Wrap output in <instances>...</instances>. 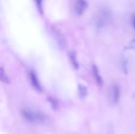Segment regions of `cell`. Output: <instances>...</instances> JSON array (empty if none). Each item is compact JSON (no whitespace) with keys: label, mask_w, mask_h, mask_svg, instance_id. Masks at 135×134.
Segmentation results:
<instances>
[{"label":"cell","mask_w":135,"mask_h":134,"mask_svg":"<svg viewBox=\"0 0 135 134\" xmlns=\"http://www.w3.org/2000/svg\"><path fill=\"white\" fill-rule=\"evenodd\" d=\"M1 81L4 83H8L9 82V79L7 77V76L5 75V74L4 73L3 69L2 68H1Z\"/></svg>","instance_id":"10"},{"label":"cell","mask_w":135,"mask_h":134,"mask_svg":"<svg viewBox=\"0 0 135 134\" xmlns=\"http://www.w3.org/2000/svg\"><path fill=\"white\" fill-rule=\"evenodd\" d=\"M88 93V89L86 86L84 85H79V94L81 98H84L87 95Z\"/></svg>","instance_id":"7"},{"label":"cell","mask_w":135,"mask_h":134,"mask_svg":"<svg viewBox=\"0 0 135 134\" xmlns=\"http://www.w3.org/2000/svg\"><path fill=\"white\" fill-rule=\"evenodd\" d=\"M21 114L25 120L30 122L41 123L46 119V115L40 111L32 110L29 108H25L21 110Z\"/></svg>","instance_id":"2"},{"label":"cell","mask_w":135,"mask_h":134,"mask_svg":"<svg viewBox=\"0 0 135 134\" xmlns=\"http://www.w3.org/2000/svg\"><path fill=\"white\" fill-rule=\"evenodd\" d=\"M54 35H55L56 39L59 42V43H62L63 45H64V41H63V37H62L61 34L59 32L57 31V30H54Z\"/></svg>","instance_id":"9"},{"label":"cell","mask_w":135,"mask_h":134,"mask_svg":"<svg viewBox=\"0 0 135 134\" xmlns=\"http://www.w3.org/2000/svg\"><path fill=\"white\" fill-rule=\"evenodd\" d=\"M87 3L85 0H76L75 5V11L76 13L79 15H81L86 10Z\"/></svg>","instance_id":"3"},{"label":"cell","mask_w":135,"mask_h":134,"mask_svg":"<svg viewBox=\"0 0 135 134\" xmlns=\"http://www.w3.org/2000/svg\"><path fill=\"white\" fill-rule=\"evenodd\" d=\"M69 58L70 60H71V63L73 64V66L75 68H77L79 67V63L77 61V59H76V53L75 52H71L69 53Z\"/></svg>","instance_id":"8"},{"label":"cell","mask_w":135,"mask_h":134,"mask_svg":"<svg viewBox=\"0 0 135 134\" xmlns=\"http://www.w3.org/2000/svg\"><path fill=\"white\" fill-rule=\"evenodd\" d=\"M92 72H93L94 76V78L96 80V82L98 85H102L103 84V80L102 78L101 75H100V72H99L98 68H97V66L95 65H94L92 66Z\"/></svg>","instance_id":"6"},{"label":"cell","mask_w":135,"mask_h":134,"mask_svg":"<svg viewBox=\"0 0 135 134\" xmlns=\"http://www.w3.org/2000/svg\"><path fill=\"white\" fill-rule=\"evenodd\" d=\"M112 99L113 102L117 103L119 101L120 96H121V91H120L119 87L117 85H114L112 87Z\"/></svg>","instance_id":"5"},{"label":"cell","mask_w":135,"mask_h":134,"mask_svg":"<svg viewBox=\"0 0 135 134\" xmlns=\"http://www.w3.org/2000/svg\"><path fill=\"white\" fill-rule=\"evenodd\" d=\"M113 20V15L109 9L102 8L95 17V24L98 28H103L110 24Z\"/></svg>","instance_id":"1"},{"label":"cell","mask_w":135,"mask_h":134,"mask_svg":"<svg viewBox=\"0 0 135 134\" xmlns=\"http://www.w3.org/2000/svg\"><path fill=\"white\" fill-rule=\"evenodd\" d=\"M36 1L37 6H38V10L41 13H42V0H36Z\"/></svg>","instance_id":"11"},{"label":"cell","mask_w":135,"mask_h":134,"mask_svg":"<svg viewBox=\"0 0 135 134\" xmlns=\"http://www.w3.org/2000/svg\"><path fill=\"white\" fill-rule=\"evenodd\" d=\"M129 48L135 50V40H133L131 42V43L129 45Z\"/></svg>","instance_id":"12"},{"label":"cell","mask_w":135,"mask_h":134,"mask_svg":"<svg viewBox=\"0 0 135 134\" xmlns=\"http://www.w3.org/2000/svg\"><path fill=\"white\" fill-rule=\"evenodd\" d=\"M29 78H30V82H31V84L32 85V86L34 87L36 90L39 91H42V85H41L40 83L39 80H38V77H37L36 74L34 73L33 71L29 72Z\"/></svg>","instance_id":"4"},{"label":"cell","mask_w":135,"mask_h":134,"mask_svg":"<svg viewBox=\"0 0 135 134\" xmlns=\"http://www.w3.org/2000/svg\"><path fill=\"white\" fill-rule=\"evenodd\" d=\"M133 27H134V28L135 29V14L133 17Z\"/></svg>","instance_id":"13"}]
</instances>
